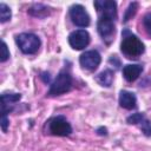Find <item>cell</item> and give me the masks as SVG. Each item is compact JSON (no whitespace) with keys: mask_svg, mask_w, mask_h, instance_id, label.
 I'll use <instances>...</instances> for the list:
<instances>
[{"mask_svg":"<svg viewBox=\"0 0 151 151\" xmlns=\"http://www.w3.org/2000/svg\"><path fill=\"white\" fill-rule=\"evenodd\" d=\"M11 17H12L11 8H9L6 4L1 2V4H0V21L4 24V22H6V21H8V20L11 19Z\"/></svg>","mask_w":151,"mask_h":151,"instance_id":"16","label":"cell"},{"mask_svg":"<svg viewBox=\"0 0 151 151\" xmlns=\"http://www.w3.org/2000/svg\"><path fill=\"white\" fill-rule=\"evenodd\" d=\"M143 26L146 31V33L151 37V12L146 13L143 18Z\"/></svg>","mask_w":151,"mask_h":151,"instance_id":"18","label":"cell"},{"mask_svg":"<svg viewBox=\"0 0 151 151\" xmlns=\"http://www.w3.org/2000/svg\"><path fill=\"white\" fill-rule=\"evenodd\" d=\"M15 42L25 54H34L40 48V38L34 33H20L15 37Z\"/></svg>","mask_w":151,"mask_h":151,"instance_id":"2","label":"cell"},{"mask_svg":"<svg viewBox=\"0 0 151 151\" xmlns=\"http://www.w3.org/2000/svg\"><path fill=\"white\" fill-rule=\"evenodd\" d=\"M72 84H73V80H72L71 73L67 70H61L52 81L48 94L50 96L64 94L72 88Z\"/></svg>","mask_w":151,"mask_h":151,"instance_id":"3","label":"cell"},{"mask_svg":"<svg viewBox=\"0 0 151 151\" xmlns=\"http://www.w3.org/2000/svg\"><path fill=\"white\" fill-rule=\"evenodd\" d=\"M21 98L20 93H2L1 96V107H2V116H7V113L12 110V106L19 101Z\"/></svg>","mask_w":151,"mask_h":151,"instance_id":"11","label":"cell"},{"mask_svg":"<svg viewBox=\"0 0 151 151\" xmlns=\"http://www.w3.org/2000/svg\"><path fill=\"white\" fill-rule=\"evenodd\" d=\"M119 105L123 109H126V110L134 109L137 106V97H136V94L130 92V91H126V90L120 91V93H119Z\"/></svg>","mask_w":151,"mask_h":151,"instance_id":"12","label":"cell"},{"mask_svg":"<svg viewBox=\"0 0 151 151\" xmlns=\"http://www.w3.org/2000/svg\"><path fill=\"white\" fill-rule=\"evenodd\" d=\"M120 51L127 58L136 59V58H138L139 55L143 54L144 45H143L142 40L138 37H136L134 34L129 33L127 31H125V33L123 35L122 44H120Z\"/></svg>","mask_w":151,"mask_h":151,"instance_id":"1","label":"cell"},{"mask_svg":"<svg viewBox=\"0 0 151 151\" xmlns=\"http://www.w3.org/2000/svg\"><path fill=\"white\" fill-rule=\"evenodd\" d=\"M127 123L129 124H134V125H138L142 131L144 132L145 136H151V123L150 120L143 114V113H133L132 116L127 117Z\"/></svg>","mask_w":151,"mask_h":151,"instance_id":"10","label":"cell"},{"mask_svg":"<svg viewBox=\"0 0 151 151\" xmlns=\"http://www.w3.org/2000/svg\"><path fill=\"white\" fill-rule=\"evenodd\" d=\"M137 9H138V2H131V4L129 5V7H127L126 12H125L124 21H125V22H126V21H129V20H130V19L136 14Z\"/></svg>","mask_w":151,"mask_h":151,"instance_id":"17","label":"cell"},{"mask_svg":"<svg viewBox=\"0 0 151 151\" xmlns=\"http://www.w3.org/2000/svg\"><path fill=\"white\" fill-rule=\"evenodd\" d=\"M142 72H143V66L139 64H129L123 68V76L125 80L129 83L134 81L140 76Z\"/></svg>","mask_w":151,"mask_h":151,"instance_id":"13","label":"cell"},{"mask_svg":"<svg viewBox=\"0 0 151 151\" xmlns=\"http://www.w3.org/2000/svg\"><path fill=\"white\" fill-rule=\"evenodd\" d=\"M8 58H9V51H8V47H7L6 42L2 41V42H1V57H0V61H1V63H5Z\"/></svg>","mask_w":151,"mask_h":151,"instance_id":"19","label":"cell"},{"mask_svg":"<svg viewBox=\"0 0 151 151\" xmlns=\"http://www.w3.org/2000/svg\"><path fill=\"white\" fill-rule=\"evenodd\" d=\"M28 13L35 18H45L50 14V8L41 4H35L28 9Z\"/></svg>","mask_w":151,"mask_h":151,"instance_id":"15","label":"cell"},{"mask_svg":"<svg viewBox=\"0 0 151 151\" xmlns=\"http://www.w3.org/2000/svg\"><path fill=\"white\" fill-rule=\"evenodd\" d=\"M94 7L97 8L100 17L117 18V2L112 0H97L94 1Z\"/></svg>","mask_w":151,"mask_h":151,"instance_id":"9","label":"cell"},{"mask_svg":"<svg viewBox=\"0 0 151 151\" xmlns=\"http://www.w3.org/2000/svg\"><path fill=\"white\" fill-rule=\"evenodd\" d=\"M114 20L113 18L110 17H100L98 22H97V29L99 35L103 38V40H105L107 44L111 42V40L113 39V34H114Z\"/></svg>","mask_w":151,"mask_h":151,"instance_id":"6","label":"cell"},{"mask_svg":"<svg viewBox=\"0 0 151 151\" xmlns=\"http://www.w3.org/2000/svg\"><path fill=\"white\" fill-rule=\"evenodd\" d=\"M100 61H101V57H100L99 52L96 50L86 51L79 57V63H80L81 67L87 71H94L99 66Z\"/></svg>","mask_w":151,"mask_h":151,"instance_id":"8","label":"cell"},{"mask_svg":"<svg viewBox=\"0 0 151 151\" xmlns=\"http://www.w3.org/2000/svg\"><path fill=\"white\" fill-rule=\"evenodd\" d=\"M8 119H7V116H2V119H1V129L4 132L7 131V127H8Z\"/></svg>","mask_w":151,"mask_h":151,"instance_id":"20","label":"cell"},{"mask_svg":"<svg viewBox=\"0 0 151 151\" xmlns=\"http://www.w3.org/2000/svg\"><path fill=\"white\" fill-rule=\"evenodd\" d=\"M90 34L86 29H76L68 35V44L73 50H84L90 44Z\"/></svg>","mask_w":151,"mask_h":151,"instance_id":"7","label":"cell"},{"mask_svg":"<svg viewBox=\"0 0 151 151\" xmlns=\"http://www.w3.org/2000/svg\"><path fill=\"white\" fill-rule=\"evenodd\" d=\"M48 131L53 136L65 137L71 134L72 126L64 116H57L48 122Z\"/></svg>","mask_w":151,"mask_h":151,"instance_id":"4","label":"cell"},{"mask_svg":"<svg viewBox=\"0 0 151 151\" xmlns=\"http://www.w3.org/2000/svg\"><path fill=\"white\" fill-rule=\"evenodd\" d=\"M96 80H97L101 86H106V87L111 86L112 80H113V71H111V70H109V68L104 70L103 72H100V73L96 77Z\"/></svg>","mask_w":151,"mask_h":151,"instance_id":"14","label":"cell"},{"mask_svg":"<svg viewBox=\"0 0 151 151\" xmlns=\"http://www.w3.org/2000/svg\"><path fill=\"white\" fill-rule=\"evenodd\" d=\"M70 18L72 22L78 27H87L91 22V18L84 6L76 4L70 7Z\"/></svg>","mask_w":151,"mask_h":151,"instance_id":"5","label":"cell"}]
</instances>
